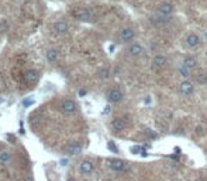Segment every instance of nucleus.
Listing matches in <instances>:
<instances>
[{"instance_id":"nucleus-17","label":"nucleus","mask_w":207,"mask_h":181,"mask_svg":"<svg viewBox=\"0 0 207 181\" xmlns=\"http://www.w3.org/2000/svg\"><path fill=\"white\" fill-rule=\"evenodd\" d=\"M47 59H48L49 62H55L58 59V51L54 48L48 49V51H47Z\"/></svg>"},{"instance_id":"nucleus-3","label":"nucleus","mask_w":207,"mask_h":181,"mask_svg":"<svg viewBox=\"0 0 207 181\" xmlns=\"http://www.w3.org/2000/svg\"><path fill=\"white\" fill-rule=\"evenodd\" d=\"M107 97H109L110 103H120L123 100V93H121V90H119V89H113V90H110Z\"/></svg>"},{"instance_id":"nucleus-32","label":"nucleus","mask_w":207,"mask_h":181,"mask_svg":"<svg viewBox=\"0 0 207 181\" xmlns=\"http://www.w3.org/2000/svg\"><path fill=\"white\" fill-rule=\"evenodd\" d=\"M2 103H3V98H2V97H0V104H2Z\"/></svg>"},{"instance_id":"nucleus-28","label":"nucleus","mask_w":207,"mask_h":181,"mask_svg":"<svg viewBox=\"0 0 207 181\" xmlns=\"http://www.w3.org/2000/svg\"><path fill=\"white\" fill-rule=\"evenodd\" d=\"M144 103H145V105L151 104V97H145V100H144Z\"/></svg>"},{"instance_id":"nucleus-4","label":"nucleus","mask_w":207,"mask_h":181,"mask_svg":"<svg viewBox=\"0 0 207 181\" xmlns=\"http://www.w3.org/2000/svg\"><path fill=\"white\" fill-rule=\"evenodd\" d=\"M179 90H180V93L182 94H185V95H190L193 91H195V86H193L190 82H182L180 83V86H179Z\"/></svg>"},{"instance_id":"nucleus-2","label":"nucleus","mask_w":207,"mask_h":181,"mask_svg":"<svg viewBox=\"0 0 207 181\" xmlns=\"http://www.w3.org/2000/svg\"><path fill=\"white\" fill-rule=\"evenodd\" d=\"M110 169L114 171H124V170H127V163L120 159H113L110 162Z\"/></svg>"},{"instance_id":"nucleus-23","label":"nucleus","mask_w":207,"mask_h":181,"mask_svg":"<svg viewBox=\"0 0 207 181\" xmlns=\"http://www.w3.org/2000/svg\"><path fill=\"white\" fill-rule=\"evenodd\" d=\"M109 150H111L113 153H119V149H117L114 142H109Z\"/></svg>"},{"instance_id":"nucleus-24","label":"nucleus","mask_w":207,"mask_h":181,"mask_svg":"<svg viewBox=\"0 0 207 181\" xmlns=\"http://www.w3.org/2000/svg\"><path fill=\"white\" fill-rule=\"evenodd\" d=\"M145 133H146V136H151V138H156V133L154 132V131H151V129H146Z\"/></svg>"},{"instance_id":"nucleus-8","label":"nucleus","mask_w":207,"mask_h":181,"mask_svg":"<svg viewBox=\"0 0 207 181\" xmlns=\"http://www.w3.org/2000/svg\"><path fill=\"white\" fill-rule=\"evenodd\" d=\"M186 44H187V46H190V48H196V46H199V44H200V37H199L197 34H189L186 37Z\"/></svg>"},{"instance_id":"nucleus-12","label":"nucleus","mask_w":207,"mask_h":181,"mask_svg":"<svg viewBox=\"0 0 207 181\" xmlns=\"http://www.w3.org/2000/svg\"><path fill=\"white\" fill-rule=\"evenodd\" d=\"M55 31L58 32V34H65V32H68V28H69V25H68L66 21H58L55 23Z\"/></svg>"},{"instance_id":"nucleus-22","label":"nucleus","mask_w":207,"mask_h":181,"mask_svg":"<svg viewBox=\"0 0 207 181\" xmlns=\"http://www.w3.org/2000/svg\"><path fill=\"white\" fill-rule=\"evenodd\" d=\"M33 104H34V98H31V97L24 98V100H23V105H24L25 108L30 107V105H33Z\"/></svg>"},{"instance_id":"nucleus-31","label":"nucleus","mask_w":207,"mask_h":181,"mask_svg":"<svg viewBox=\"0 0 207 181\" xmlns=\"http://www.w3.org/2000/svg\"><path fill=\"white\" fill-rule=\"evenodd\" d=\"M197 181H207V180H204V178H199Z\"/></svg>"},{"instance_id":"nucleus-21","label":"nucleus","mask_w":207,"mask_h":181,"mask_svg":"<svg viewBox=\"0 0 207 181\" xmlns=\"http://www.w3.org/2000/svg\"><path fill=\"white\" fill-rule=\"evenodd\" d=\"M109 76H110L109 69H101V70L99 72V77H100V79H109Z\"/></svg>"},{"instance_id":"nucleus-6","label":"nucleus","mask_w":207,"mask_h":181,"mask_svg":"<svg viewBox=\"0 0 207 181\" xmlns=\"http://www.w3.org/2000/svg\"><path fill=\"white\" fill-rule=\"evenodd\" d=\"M128 55L130 56H140L144 52V48L141 44H133V45L128 46Z\"/></svg>"},{"instance_id":"nucleus-16","label":"nucleus","mask_w":207,"mask_h":181,"mask_svg":"<svg viewBox=\"0 0 207 181\" xmlns=\"http://www.w3.org/2000/svg\"><path fill=\"white\" fill-rule=\"evenodd\" d=\"M183 65H186L189 69H193L197 66V61H196L195 56H186L185 61H183Z\"/></svg>"},{"instance_id":"nucleus-29","label":"nucleus","mask_w":207,"mask_h":181,"mask_svg":"<svg viewBox=\"0 0 207 181\" xmlns=\"http://www.w3.org/2000/svg\"><path fill=\"white\" fill-rule=\"evenodd\" d=\"M85 94H86V91H85V90H80V91H79V95H80V97H83Z\"/></svg>"},{"instance_id":"nucleus-5","label":"nucleus","mask_w":207,"mask_h":181,"mask_svg":"<svg viewBox=\"0 0 207 181\" xmlns=\"http://www.w3.org/2000/svg\"><path fill=\"white\" fill-rule=\"evenodd\" d=\"M172 13H173V6L171 3H168V2L162 3L158 9V14H162V15H169L171 17Z\"/></svg>"},{"instance_id":"nucleus-15","label":"nucleus","mask_w":207,"mask_h":181,"mask_svg":"<svg viewBox=\"0 0 207 181\" xmlns=\"http://www.w3.org/2000/svg\"><path fill=\"white\" fill-rule=\"evenodd\" d=\"M66 152L69 154H73V156H75V154H79L80 152H82V146H80L79 143H70L69 146L66 147Z\"/></svg>"},{"instance_id":"nucleus-27","label":"nucleus","mask_w":207,"mask_h":181,"mask_svg":"<svg viewBox=\"0 0 207 181\" xmlns=\"http://www.w3.org/2000/svg\"><path fill=\"white\" fill-rule=\"evenodd\" d=\"M131 152H133V153H141V147H133Z\"/></svg>"},{"instance_id":"nucleus-9","label":"nucleus","mask_w":207,"mask_h":181,"mask_svg":"<svg viewBox=\"0 0 207 181\" xmlns=\"http://www.w3.org/2000/svg\"><path fill=\"white\" fill-rule=\"evenodd\" d=\"M93 164H92V162H89V160H85V162L80 163V166H79V170L82 174H90L92 171H93Z\"/></svg>"},{"instance_id":"nucleus-25","label":"nucleus","mask_w":207,"mask_h":181,"mask_svg":"<svg viewBox=\"0 0 207 181\" xmlns=\"http://www.w3.org/2000/svg\"><path fill=\"white\" fill-rule=\"evenodd\" d=\"M6 28H7V23H6V21H2V23H0V32H3Z\"/></svg>"},{"instance_id":"nucleus-33","label":"nucleus","mask_w":207,"mask_h":181,"mask_svg":"<svg viewBox=\"0 0 207 181\" xmlns=\"http://www.w3.org/2000/svg\"><path fill=\"white\" fill-rule=\"evenodd\" d=\"M68 181H75V180H73V178H69V180H68Z\"/></svg>"},{"instance_id":"nucleus-7","label":"nucleus","mask_w":207,"mask_h":181,"mask_svg":"<svg viewBox=\"0 0 207 181\" xmlns=\"http://www.w3.org/2000/svg\"><path fill=\"white\" fill-rule=\"evenodd\" d=\"M76 19L80 20V21H89L92 19V11L89 9H80L76 11Z\"/></svg>"},{"instance_id":"nucleus-20","label":"nucleus","mask_w":207,"mask_h":181,"mask_svg":"<svg viewBox=\"0 0 207 181\" xmlns=\"http://www.w3.org/2000/svg\"><path fill=\"white\" fill-rule=\"evenodd\" d=\"M196 82H197L199 84H206L207 83V76L206 74H197V76H196Z\"/></svg>"},{"instance_id":"nucleus-26","label":"nucleus","mask_w":207,"mask_h":181,"mask_svg":"<svg viewBox=\"0 0 207 181\" xmlns=\"http://www.w3.org/2000/svg\"><path fill=\"white\" fill-rule=\"evenodd\" d=\"M110 112H111V108H110V105H106V107H104V110H103V114H104V115H109Z\"/></svg>"},{"instance_id":"nucleus-14","label":"nucleus","mask_w":207,"mask_h":181,"mask_svg":"<svg viewBox=\"0 0 207 181\" xmlns=\"http://www.w3.org/2000/svg\"><path fill=\"white\" fill-rule=\"evenodd\" d=\"M38 72L37 70H27L25 72V74H24V79L27 80L28 83H34V82H37L38 80Z\"/></svg>"},{"instance_id":"nucleus-10","label":"nucleus","mask_w":207,"mask_h":181,"mask_svg":"<svg viewBox=\"0 0 207 181\" xmlns=\"http://www.w3.org/2000/svg\"><path fill=\"white\" fill-rule=\"evenodd\" d=\"M62 110L66 114H70L76 110V104H75V101H72V100H65V101L62 103Z\"/></svg>"},{"instance_id":"nucleus-13","label":"nucleus","mask_w":207,"mask_h":181,"mask_svg":"<svg viewBox=\"0 0 207 181\" xmlns=\"http://www.w3.org/2000/svg\"><path fill=\"white\" fill-rule=\"evenodd\" d=\"M113 129L114 131H117V132H121V131H124L125 129V121L121 120V118H117V120L113 121Z\"/></svg>"},{"instance_id":"nucleus-18","label":"nucleus","mask_w":207,"mask_h":181,"mask_svg":"<svg viewBox=\"0 0 207 181\" xmlns=\"http://www.w3.org/2000/svg\"><path fill=\"white\" fill-rule=\"evenodd\" d=\"M178 70H179V73L182 74L183 77H189L190 76V69L186 66V65H182V66H179L178 68Z\"/></svg>"},{"instance_id":"nucleus-11","label":"nucleus","mask_w":207,"mask_h":181,"mask_svg":"<svg viewBox=\"0 0 207 181\" xmlns=\"http://www.w3.org/2000/svg\"><path fill=\"white\" fill-rule=\"evenodd\" d=\"M152 63H154L155 68H164V66H166L168 59H166V56H165V55H156L155 58H154Z\"/></svg>"},{"instance_id":"nucleus-30","label":"nucleus","mask_w":207,"mask_h":181,"mask_svg":"<svg viewBox=\"0 0 207 181\" xmlns=\"http://www.w3.org/2000/svg\"><path fill=\"white\" fill-rule=\"evenodd\" d=\"M66 163H68L66 159H62V160H61V164H66Z\"/></svg>"},{"instance_id":"nucleus-19","label":"nucleus","mask_w":207,"mask_h":181,"mask_svg":"<svg viewBox=\"0 0 207 181\" xmlns=\"http://www.w3.org/2000/svg\"><path fill=\"white\" fill-rule=\"evenodd\" d=\"M11 160V154L9 152H3V153H0V162L2 163H9Z\"/></svg>"},{"instance_id":"nucleus-34","label":"nucleus","mask_w":207,"mask_h":181,"mask_svg":"<svg viewBox=\"0 0 207 181\" xmlns=\"http://www.w3.org/2000/svg\"><path fill=\"white\" fill-rule=\"evenodd\" d=\"M206 37H207V32H206Z\"/></svg>"},{"instance_id":"nucleus-1","label":"nucleus","mask_w":207,"mask_h":181,"mask_svg":"<svg viewBox=\"0 0 207 181\" xmlns=\"http://www.w3.org/2000/svg\"><path fill=\"white\" fill-rule=\"evenodd\" d=\"M135 37V32L133 28L127 27V28H123L121 32H120V40L123 41V42H130V41H133Z\"/></svg>"}]
</instances>
